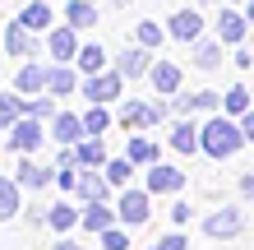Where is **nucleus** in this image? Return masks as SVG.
<instances>
[{"label":"nucleus","instance_id":"25","mask_svg":"<svg viewBox=\"0 0 254 250\" xmlns=\"http://www.w3.org/2000/svg\"><path fill=\"white\" fill-rule=\"evenodd\" d=\"M79 223H83V213L74 209V204H51V218H47L51 232H61V237H65V232H74Z\"/></svg>","mask_w":254,"mask_h":250},{"label":"nucleus","instance_id":"8","mask_svg":"<svg viewBox=\"0 0 254 250\" xmlns=\"http://www.w3.org/2000/svg\"><path fill=\"white\" fill-rule=\"evenodd\" d=\"M42 135H47V125H42L37 116H23V121L9 130V149L14 153H37L42 149Z\"/></svg>","mask_w":254,"mask_h":250},{"label":"nucleus","instance_id":"47","mask_svg":"<svg viewBox=\"0 0 254 250\" xmlns=\"http://www.w3.org/2000/svg\"><path fill=\"white\" fill-rule=\"evenodd\" d=\"M0 37H5V33H0Z\"/></svg>","mask_w":254,"mask_h":250},{"label":"nucleus","instance_id":"30","mask_svg":"<svg viewBox=\"0 0 254 250\" xmlns=\"http://www.w3.org/2000/svg\"><path fill=\"white\" fill-rule=\"evenodd\" d=\"M121 125H125V130L153 125V121H148V102H125V107H121Z\"/></svg>","mask_w":254,"mask_h":250},{"label":"nucleus","instance_id":"17","mask_svg":"<svg viewBox=\"0 0 254 250\" xmlns=\"http://www.w3.org/2000/svg\"><path fill=\"white\" fill-rule=\"evenodd\" d=\"M125 158H129L134 167H153V163H162V144L148 139V135H134L129 149H125Z\"/></svg>","mask_w":254,"mask_h":250},{"label":"nucleus","instance_id":"38","mask_svg":"<svg viewBox=\"0 0 254 250\" xmlns=\"http://www.w3.org/2000/svg\"><path fill=\"white\" fill-rule=\"evenodd\" d=\"M23 218H28L33 227H42V223L51 218V209H47V204H23Z\"/></svg>","mask_w":254,"mask_h":250},{"label":"nucleus","instance_id":"39","mask_svg":"<svg viewBox=\"0 0 254 250\" xmlns=\"http://www.w3.org/2000/svg\"><path fill=\"white\" fill-rule=\"evenodd\" d=\"M167 116H171L167 102H148V121H153V125H167Z\"/></svg>","mask_w":254,"mask_h":250},{"label":"nucleus","instance_id":"33","mask_svg":"<svg viewBox=\"0 0 254 250\" xmlns=\"http://www.w3.org/2000/svg\"><path fill=\"white\" fill-rule=\"evenodd\" d=\"M83 130H88V135H107V130H111V111L93 102V107L83 111Z\"/></svg>","mask_w":254,"mask_h":250},{"label":"nucleus","instance_id":"15","mask_svg":"<svg viewBox=\"0 0 254 250\" xmlns=\"http://www.w3.org/2000/svg\"><path fill=\"white\" fill-rule=\"evenodd\" d=\"M14 218H23V185L0 176V223H14Z\"/></svg>","mask_w":254,"mask_h":250},{"label":"nucleus","instance_id":"14","mask_svg":"<svg viewBox=\"0 0 254 250\" xmlns=\"http://www.w3.org/2000/svg\"><path fill=\"white\" fill-rule=\"evenodd\" d=\"M116 70H121L125 79H139L153 70V56H148V47H129V51H116Z\"/></svg>","mask_w":254,"mask_h":250},{"label":"nucleus","instance_id":"7","mask_svg":"<svg viewBox=\"0 0 254 250\" xmlns=\"http://www.w3.org/2000/svg\"><path fill=\"white\" fill-rule=\"evenodd\" d=\"M56 171H61V167H47V163H33V158L23 153V163L14 167V181H19L23 190H47V185H56Z\"/></svg>","mask_w":254,"mask_h":250},{"label":"nucleus","instance_id":"40","mask_svg":"<svg viewBox=\"0 0 254 250\" xmlns=\"http://www.w3.org/2000/svg\"><path fill=\"white\" fill-rule=\"evenodd\" d=\"M171 223H176V227L190 223V204H185V199H176V204H171Z\"/></svg>","mask_w":254,"mask_h":250},{"label":"nucleus","instance_id":"2","mask_svg":"<svg viewBox=\"0 0 254 250\" xmlns=\"http://www.w3.org/2000/svg\"><path fill=\"white\" fill-rule=\"evenodd\" d=\"M116 213H121L125 227H143L148 218H153V190H121V199H116Z\"/></svg>","mask_w":254,"mask_h":250},{"label":"nucleus","instance_id":"6","mask_svg":"<svg viewBox=\"0 0 254 250\" xmlns=\"http://www.w3.org/2000/svg\"><path fill=\"white\" fill-rule=\"evenodd\" d=\"M47 51H51V61L56 65H69V61H79V28H51L47 33Z\"/></svg>","mask_w":254,"mask_h":250},{"label":"nucleus","instance_id":"28","mask_svg":"<svg viewBox=\"0 0 254 250\" xmlns=\"http://www.w3.org/2000/svg\"><path fill=\"white\" fill-rule=\"evenodd\" d=\"M190 61L199 65V70H217V65H222V47H217V42H208V37H199V42H194V56H190Z\"/></svg>","mask_w":254,"mask_h":250},{"label":"nucleus","instance_id":"13","mask_svg":"<svg viewBox=\"0 0 254 250\" xmlns=\"http://www.w3.org/2000/svg\"><path fill=\"white\" fill-rule=\"evenodd\" d=\"M148 79H153V88H157L162 97H176V93H181V65H171V61H153Z\"/></svg>","mask_w":254,"mask_h":250},{"label":"nucleus","instance_id":"43","mask_svg":"<svg viewBox=\"0 0 254 250\" xmlns=\"http://www.w3.org/2000/svg\"><path fill=\"white\" fill-rule=\"evenodd\" d=\"M51 250H79V241H74V237H61V241H56Z\"/></svg>","mask_w":254,"mask_h":250},{"label":"nucleus","instance_id":"35","mask_svg":"<svg viewBox=\"0 0 254 250\" xmlns=\"http://www.w3.org/2000/svg\"><path fill=\"white\" fill-rule=\"evenodd\" d=\"M28 116H37V121H56L61 111H56V102L42 93V97H28Z\"/></svg>","mask_w":254,"mask_h":250},{"label":"nucleus","instance_id":"26","mask_svg":"<svg viewBox=\"0 0 254 250\" xmlns=\"http://www.w3.org/2000/svg\"><path fill=\"white\" fill-rule=\"evenodd\" d=\"M107 70V47H97V42H88V47H79V75H102Z\"/></svg>","mask_w":254,"mask_h":250},{"label":"nucleus","instance_id":"21","mask_svg":"<svg viewBox=\"0 0 254 250\" xmlns=\"http://www.w3.org/2000/svg\"><path fill=\"white\" fill-rule=\"evenodd\" d=\"M28 116V97L23 93H0V130H14Z\"/></svg>","mask_w":254,"mask_h":250},{"label":"nucleus","instance_id":"10","mask_svg":"<svg viewBox=\"0 0 254 250\" xmlns=\"http://www.w3.org/2000/svg\"><path fill=\"white\" fill-rule=\"evenodd\" d=\"M47 79H51V65L28 61L19 75H14V93H23V97H42V93H47Z\"/></svg>","mask_w":254,"mask_h":250},{"label":"nucleus","instance_id":"1","mask_svg":"<svg viewBox=\"0 0 254 250\" xmlns=\"http://www.w3.org/2000/svg\"><path fill=\"white\" fill-rule=\"evenodd\" d=\"M245 130H241V121L236 116H208L203 121V153L213 158V163H227L231 153H241L245 149Z\"/></svg>","mask_w":254,"mask_h":250},{"label":"nucleus","instance_id":"42","mask_svg":"<svg viewBox=\"0 0 254 250\" xmlns=\"http://www.w3.org/2000/svg\"><path fill=\"white\" fill-rule=\"evenodd\" d=\"M241 195H245V199H254V171H250V176H241Z\"/></svg>","mask_w":254,"mask_h":250},{"label":"nucleus","instance_id":"3","mask_svg":"<svg viewBox=\"0 0 254 250\" xmlns=\"http://www.w3.org/2000/svg\"><path fill=\"white\" fill-rule=\"evenodd\" d=\"M121 88H125V75H121V70H102V75H88L83 79V97L97 102V107H111V102L121 97Z\"/></svg>","mask_w":254,"mask_h":250},{"label":"nucleus","instance_id":"34","mask_svg":"<svg viewBox=\"0 0 254 250\" xmlns=\"http://www.w3.org/2000/svg\"><path fill=\"white\" fill-rule=\"evenodd\" d=\"M222 111L241 121V116L250 111V93H245V88H227V97H222Z\"/></svg>","mask_w":254,"mask_h":250},{"label":"nucleus","instance_id":"24","mask_svg":"<svg viewBox=\"0 0 254 250\" xmlns=\"http://www.w3.org/2000/svg\"><path fill=\"white\" fill-rule=\"evenodd\" d=\"M79 70H69V65H51V79H47V93L51 97H65V93H74L79 88Z\"/></svg>","mask_w":254,"mask_h":250},{"label":"nucleus","instance_id":"44","mask_svg":"<svg viewBox=\"0 0 254 250\" xmlns=\"http://www.w3.org/2000/svg\"><path fill=\"white\" fill-rule=\"evenodd\" d=\"M245 19H250V23H254V0H245Z\"/></svg>","mask_w":254,"mask_h":250},{"label":"nucleus","instance_id":"18","mask_svg":"<svg viewBox=\"0 0 254 250\" xmlns=\"http://www.w3.org/2000/svg\"><path fill=\"white\" fill-rule=\"evenodd\" d=\"M83 135H88V130H83V116H74V111H61L51 121V139L56 144H79Z\"/></svg>","mask_w":254,"mask_h":250},{"label":"nucleus","instance_id":"37","mask_svg":"<svg viewBox=\"0 0 254 250\" xmlns=\"http://www.w3.org/2000/svg\"><path fill=\"white\" fill-rule=\"evenodd\" d=\"M153 250H190V237H181V232H171V237H157Z\"/></svg>","mask_w":254,"mask_h":250},{"label":"nucleus","instance_id":"9","mask_svg":"<svg viewBox=\"0 0 254 250\" xmlns=\"http://www.w3.org/2000/svg\"><path fill=\"white\" fill-rule=\"evenodd\" d=\"M148 190H153V195H181L185 190V171L171 167V163H153L148 167Z\"/></svg>","mask_w":254,"mask_h":250},{"label":"nucleus","instance_id":"32","mask_svg":"<svg viewBox=\"0 0 254 250\" xmlns=\"http://www.w3.org/2000/svg\"><path fill=\"white\" fill-rule=\"evenodd\" d=\"M134 37H139V47L157 51V47H162V37H167V28H162V23H153V19H143L139 28H134Z\"/></svg>","mask_w":254,"mask_h":250},{"label":"nucleus","instance_id":"22","mask_svg":"<svg viewBox=\"0 0 254 250\" xmlns=\"http://www.w3.org/2000/svg\"><path fill=\"white\" fill-rule=\"evenodd\" d=\"M19 23L33 28V33H51V5H47V0H28L23 14H19Z\"/></svg>","mask_w":254,"mask_h":250},{"label":"nucleus","instance_id":"19","mask_svg":"<svg viewBox=\"0 0 254 250\" xmlns=\"http://www.w3.org/2000/svg\"><path fill=\"white\" fill-rule=\"evenodd\" d=\"M176 111L194 116V111H222V93H176Z\"/></svg>","mask_w":254,"mask_h":250},{"label":"nucleus","instance_id":"31","mask_svg":"<svg viewBox=\"0 0 254 250\" xmlns=\"http://www.w3.org/2000/svg\"><path fill=\"white\" fill-rule=\"evenodd\" d=\"M107 181L125 190V185L134 181V163H129V158H107Z\"/></svg>","mask_w":254,"mask_h":250},{"label":"nucleus","instance_id":"11","mask_svg":"<svg viewBox=\"0 0 254 250\" xmlns=\"http://www.w3.org/2000/svg\"><path fill=\"white\" fill-rule=\"evenodd\" d=\"M167 33H171L176 42H199V37H203V14H199V9H181V14H171Z\"/></svg>","mask_w":254,"mask_h":250},{"label":"nucleus","instance_id":"20","mask_svg":"<svg viewBox=\"0 0 254 250\" xmlns=\"http://www.w3.org/2000/svg\"><path fill=\"white\" fill-rule=\"evenodd\" d=\"M74 153H79V167H107V144H102V135H83L74 144Z\"/></svg>","mask_w":254,"mask_h":250},{"label":"nucleus","instance_id":"29","mask_svg":"<svg viewBox=\"0 0 254 250\" xmlns=\"http://www.w3.org/2000/svg\"><path fill=\"white\" fill-rule=\"evenodd\" d=\"M65 23L69 28H93L97 23V9L88 5V0H69V5H65Z\"/></svg>","mask_w":254,"mask_h":250},{"label":"nucleus","instance_id":"16","mask_svg":"<svg viewBox=\"0 0 254 250\" xmlns=\"http://www.w3.org/2000/svg\"><path fill=\"white\" fill-rule=\"evenodd\" d=\"M116 218H121V213H116L111 209V204H83V232H93V237H102V232H107V227H116Z\"/></svg>","mask_w":254,"mask_h":250},{"label":"nucleus","instance_id":"45","mask_svg":"<svg viewBox=\"0 0 254 250\" xmlns=\"http://www.w3.org/2000/svg\"><path fill=\"white\" fill-rule=\"evenodd\" d=\"M116 5H129V0H116Z\"/></svg>","mask_w":254,"mask_h":250},{"label":"nucleus","instance_id":"5","mask_svg":"<svg viewBox=\"0 0 254 250\" xmlns=\"http://www.w3.org/2000/svg\"><path fill=\"white\" fill-rule=\"evenodd\" d=\"M241 232H245V213L241 209H217V213L203 218V237H213V241H231V237H241Z\"/></svg>","mask_w":254,"mask_h":250},{"label":"nucleus","instance_id":"41","mask_svg":"<svg viewBox=\"0 0 254 250\" xmlns=\"http://www.w3.org/2000/svg\"><path fill=\"white\" fill-rule=\"evenodd\" d=\"M241 130H245V139L254 144V111H245V116H241Z\"/></svg>","mask_w":254,"mask_h":250},{"label":"nucleus","instance_id":"23","mask_svg":"<svg viewBox=\"0 0 254 250\" xmlns=\"http://www.w3.org/2000/svg\"><path fill=\"white\" fill-rule=\"evenodd\" d=\"M5 51L9 56H33L37 47H33V28H23L19 19H14L9 28H5Z\"/></svg>","mask_w":254,"mask_h":250},{"label":"nucleus","instance_id":"4","mask_svg":"<svg viewBox=\"0 0 254 250\" xmlns=\"http://www.w3.org/2000/svg\"><path fill=\"white\" fill-rule=\"evenodd\" d=\"M111 181H107V171H97V167H79V181H74V199L79 204H107L111 199Z\"/></svg>","mask_w":254,"mask_h":250},{"label":"nucleus","instance_id":"36","mask_svg":"<svg viewBox=\"0 0 254 250\" xmlns=\"http://www.w3.org/2000/svg\"><path fill=\"white\" fill-rule=\"evenodd\" d=\"M102 250H129V237L121 227H107V232H102Z\"/></svg>","mask_w":254,"mask_h":250},{"label":"nucleus","instance_id":"12","mask_svg":"<svg viewBox=\"0 0 254 250\" xmlns=\"http://www.w3.org/2000/svg\"><path fill=\"white\" fill-rule=\"evenodd\" d=\"M171 149H176V153H185V158H190V153H199V149H203V125H194L190 116H185L181 125H171Z\"/></svg>","mask_w":254,"mask_h":250},{"label":"nucleus","instance_id":"46","mask_svg":"<svg viewBox=\"0 0 254 250\" xmlns=\"http://www.w3.org/2000/svg\"><path fill=\"white\" fill-rule=\"evenodd\" d=\"M199 5H208V0H199Z\"/></svg>","mask_w":254,"mask_h":250},{"label":"nucleus","instance_id":"27","mask_svg":"<svg viewBox=\"0 0 254 250\" xmlns=\"http://www.w3.org/2000/svg\"><path fill=\"white\" fill-rule=\"evenodd\" d=\"M245 28H250L245 14H236V9L217 14V37H222V42H241V37H245Z\"/></svg>","mask_w":254,"mask_h":250}]
</instances>
